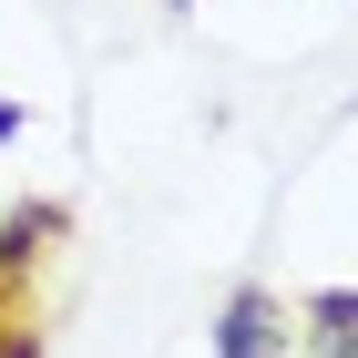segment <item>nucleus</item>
Listing matches in <instances>:
<instances>
[{
    "label": "nucleus",
    "instance_id": "obj_1",
    "mask_svg": "<svg viewBox=\"0 0 358 358\" xmlns=\"http://www.w3.org/2000/svg\"><path fill=\"white\" fill-rule=\"evenodd\" d=\"M215 358H287V317H276L266 297H236L215 328Z\"/></svg>",
    "mask_w": 358,
    "mask_h": 358
},
{
    "label": "nucleus",
    "instance_id": "obj_2",
    "mask_svg": "<svg viewBox=\"0 0 358 358\" xmlns=\"http://www.w3.org/2000/svg\"><path fill=\"white\" fill-rule=\"evenodd\" d=\"M317 348L348 358V297H317Z\"/></svg>",
    "mask_w": 358,
    "mask_h": 358
}]
</instances>
